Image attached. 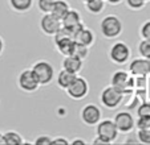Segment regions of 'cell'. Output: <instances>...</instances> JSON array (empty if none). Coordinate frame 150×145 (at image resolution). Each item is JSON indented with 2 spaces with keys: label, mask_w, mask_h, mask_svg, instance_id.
Segmentation results:
<instances>
[{
  "label": "cell",
  "mask_w": 150,
  "mask_h": 145,
  "mask_svg": "<svg viewBox=\"0 0 150 145\" xmlns=\"http://www.w3.org/2000/svg\"><path fill=\"white\" fill-rule=\"evenodd\" d=\"M100 32L108 40L118 38L124 32V24L117 15H108L100 22Z\"/></svg>",
  "instance_id": "1"
},
{
  "label": "cell",
  "mask_w": 150,
  "mask_h": 145,
  "mask_svg": "<svg viewBox=\"0 0 150 145\" xmlns=\"http://www.w3.org/2000/svg\"><path fill=\"white\" fill-rule=\"evenodd\" d=\"M32 71L35 72L40 86H48L54 81L56 72H54V66L47 59H39L32 65Z\"/></svg>",
  "instance_id": "2"
},
{
  "label": "cell",
  "mask_w": 150,
  "mask_h": 145,
  "mask_svg": "<svg viewBox=\"0 0 150 145\" xmlns=\"http://www.w3.org/2000/svg\"><path fill=\"white\" fill-rule=\"evenodd\" d=\"M124 98H125L124 92L120 91L116 87H113L112 84L104 87L102 91L100 92V103L106 109H117L122 104Z\"/></svg>",
  "instance_id": "3"
},
{
  "label": "cell",
  "mask_w": 150,
  "mask_h": 145,
  "mask_svg": "<svg viewBox=\"0 0 150 145\" xmlns=\"http://www.w3.org/2000/svg\"><path fill=\"white\" fill-rule=\"evenodd\" d=\"M108 57L110 62L114 65H126L130 61L132 57V49L130 46L124 41H116L108 52Z\"/></svg>",
  "instance_id": "4"
},
{
  "label": "cell",
  "mask_w": 150,
  "mask_h": 145,
  "mask_svg": "<svg viewBox=\"0 0 150 145\" xmlns=\"http://www.w3.org/2000/svg\"><path fill=\"white\" fill-rule=\"evenodd\" d=\"M96 136L102 139L106 144H113L117 141L120 132L114 124L113 119H101L96 125Z\"/></svg>",
  "instance_id": "5"
},
{
  "label": "cell",
  "mask_w": 150,
  "mask_h": 145,
  "mask_svg": "<svg viewBox=\"0 0 150 145\" xmlns=\"http://www.w3.org/2000/svg\"><path fill=\"white\" fill-rule=\"evenodd\" d=\"M17 87L21 91L32 94V92H36L41 86H40L39 81H37L35 72L32 71V69H24L17 75Z\"/></svg>",
  "instance_id": "6"
},
{
  "label": "cell",
  "mask_w": 150,
  "mask_h": 145,
  "mask_svg": "<svg viewBox=\"0 0 150 145\" xmlns=\"http://www.w3.org/2000/svg\"><path fill=\"white\" fill-rule=\"evenodd\" d=\"M68 96L73 100H82L89 94V83L84 77L76 75L74 81L71 83V86L65 90Z\"/></svg>",
  "instance_id": "7"
},
{
  "label": "cell",
  "mask_w": 150,
  "mask_h": 145,
  "mask_svg": "<svg viewBox=\"0 0 150 145\" xmlns=\"http://www.w3.org/2000/svg\"><path fill=\"white\" fill-rule=\"evenodd\" d=\"M80 119L86 127H96L102 119V111L97 104H86L80 111Z\"/></svg>",
  "instance_id": "8"
},
{
  "label": "cell",
  "mask_w": 150,
  "mask_h": 145,
  "mask_svg": "<svg viewBox=\"0 0 150 145\" xmlns=\"http://www.w3.org/2000/svg\"><path fill=\"white\" fill-rule=\"evenodd\" d=\"M113 121L120 133H129L136 128V119L130 111H120L114 115Z\"/></svg>",
  "instance_id": "9"
},
{
  "label": "cell",
  "mask_w": 150,
  "mask_h": 145,
  "mask_svg": "<svg viewBox=\"0 0 150 145\" xmlns=\"http://www.w3.org/2000/svg\"><path fill=\"white\" fill-rule=\"evenodd\" d=\"M39 25H40L41 32L45 34V36L53 37L54 34L61 29L62 24H61V20L57 19L56 16H53V15L49 12V13H42Z\"/></svg>",
  "instance_id": "10"
},
{
  "label": "cell",
  "mask_w": 150,
  "mask_h": 145,
  "mask_svg": "<svg viewBox=\"0 0 150 145\" xmlns=\"http://www.w3.org/2000/svg\"><path fill=\"white\" fill-rule=\"evenodd\" d=\"M110 84L125 94L126 90L133 84V79H132V75L127 71H125V70H117L110 77Z\"/></svg>",
  "instance_id": "11"
},
{
  "label": "cell",
  "mask_w": 150,
  "mask_h": 145,
  "mask_svg": "<svg viewBox=\"0 0 150 145\" xmlns=\"http://www.w3.org/2000/svg\"><path fill=\"white\" fill-rule=\"evenodd\" d=\"M82 67H84V59L76 57L74 54L65 56L61 62V69L67 70V71L72 72V74H76V75H79L81 72Z\"/></svg>",
  "instance_id": "12"
},
{
  "label": "cell",
  "mask_w": 150,
  "mask_h": 145,
  "mask_svg": "<svg viewBox=\"0 0 150 145\" xmlns=\"http://www.w3.org/2000/svg\"><path fill=\"white\" fill-rule=\"evenodd\" d=\"M129 74L133 77H146L149 75V67L147 59L138 57L129 62Z\"/></svg>",
  "instance_id": "13"
},
{
  "label": "cell",
  "mask_w": 150,
  "mask_h": 145,
  "mask_svg": "<svg viewBox=\"0 0 150 145\" xmlns=\"http://www.w3.org/2000/svg\"><path fill=\"white\" fill-rule=\"evenodd\" d=\"M74 78H76V74H72V72L67 71V70H64V69L60 70V71L56 74V77H54L57 86H59L61 90L68 89V87L71 86L72 82L74 81Z\"/></svg>",
  "instance_id": "14"
},
{
  "label": "cell",
  "mask_w": 150,
  "mask_h": 145,
  "mask_svg": "<svg viewBox=\"0 0 150 145\" xmlns=\"http://www.w3.org/2000/svg\"><path fill=\"white\" fill-rule=\"evenodd\" d=\"M35 0H8L9 8L16 13H27L33 7Z\"/></svg>",
  "instance_id": "15"
},
{
  "label": "cell",
  "mask_w": 150,
  "mask_h": 145,
  "mask_svg": "<svg viewBox=\"0 0 150 145\" xmlns=\"http://www.w3.org/2000/svg\"><path fill=\"white\" fill-rule=\"evenodd\" d=\"M69 9H71V4L67 0H54V3L51 9V13L53 16H56L57 19L62 20L64 16L69 12Z\"/></svg>",
  "instance_id": "16"
},
{
  "label": "cell",
  "mask_w": 150,
  "mask_h": 145,
  "mask_svg": "<svg viewBox=\"0 0 150 145\" xmlns=\"http://www.w3.org/2000/svg\"><path fill=\"white\" fill-rule=\"evenodd\" d=\"M74 40H76L77 42H80V44L86 45V46L91 47L92 45L94 44V40H96V38H94L93 31H92V29H89L88 26H84V28H82L81 31L76 34Z\"/></svg>",
  "instance_id": "17"
},
{
  "label": "cell",
  "mask_w": 150,
  "mask_h": 145,
  "mask_svg": "<svg viewBox=\"0 0 150 145\" xmlns=\"http://www.w3.org/2000/svg\"><path fill=\"white\" fill-rule=\"evenodd\" d=\"M82 22V16L79 11L76 9H69V12L64 16V19L61 20V24L62 26H65V28H71V26H74L77 24Z\"/></svg>",
  "instance_id": "18"
},
{
  "label": "cell",
  "mask_w": 150,
  "mask_h": 145,
  "mask_svg": "<svg viewBox=\"0 0 150 145\" xmlns=\"http://www.w3.org/2000/svg\"><path fill=\"white\" fill-rule=\"evenodd\" d=\"M24 142L23 136L17 131H7L3 133V144L6 145H23Z\"/></svg>",
  "instance_id": "19"
},
{
  "label": "cell",
  "mask_w": 150,
  "mask_h": 145,
  "mask_svg": "<svg viewBox=\"0 0 150 145\" xmlns=\"http://www.w3.org/2000/svg\"><path fill=\"white\" fill-rule=\"evenodd\" d=\"M84 4L89 13L100 15L101 12H104L106 1H105V0H89V1H86V3H84Z\"/></svg>",
  "instance_id": "20"
},
{
  "label": "cell",
  "mask_w": 150,
  "mask_h": 145,
  "mask_svg": "<svg viewBox=\"0 0 150 145\" xmlns=\"http://www.w3.org/2000/svg\"><path fill=\"white\" fill-rule=\"evenodd\" d=\"M137 50H138L139 57L142 58H150V40H144L138 42V46H137Z\"/></svg>",
  "instance_id": "21"
},
{
  "label": "cell",
  "mask_w": 150,
  "mask_h": 145,
  "mask_svg": "<svg viewBox=\"0 0 150 145\" xmlns=\"http://www.w3.org/2000/svg\"><path fill=\"white\" fill-rule=\"evenodd\" d=\"M89 53H91V50H89V46H86V45H82V44H80V42L76 41V45H74V50H73L74 56L79 57V58H81V59H86L89 57Z\"/></svg>",
  "instance_id": "22"
},
{
  "label": "cell",
  "mask_w": 150,
  "mask_h": 145,
  "mask_svg": "<svg viewBox=\"0 0 150 145\" xmlns=\"http://www.w3.org/2000/svg\"><path fill=\"white\" fill-rule=\"evenodd\" d=\"M54 0H36V6L41 13H49L52 9Z\"/></svg>",
  "instance_id": "23"
},
{
  "label": "cell",
  "mask_w": 150,
  "mask_h": 145,
  "mask_svg": "<svg viewBox=\"0 0 150 145\" xmlns=\"http://www.w3.org/2000/svg\"><path fill=\"white\" fill-rule=\"evenodd\" d=\"M127 8L132 9V11H141L145 8L146 6V0H125Z\"/></svg>",
  "instance_id": "24"
},
{
  "label": "cell",
  "mask_w": 150,
  "mask_h": 145,
  "mask_svg": "<svg viewBox=\"0 0 150 145\" xmlns=\"http://www.w3.org/2000/svg\"><path fill=\"white\" fill-rule=\"evenodd\" d=\"M137 139L141 144H150V128L149 129H137Z\"/></svg>",
  "instance_id": "25"
},
{
  "label": "cell",
  "mask_w": 150,
  "mask_h": 145,
  "mask_svg": "<svg viewBox=\"0 0 150 145\" xmlns=\"http://www.w3.org/2000/svg\"><path fill=\"white\" fill-rule=\"evenodd\" d=\"M137 129H149L150 128V116H138L136 120Z\"/></svg>",
  "instance_id": "26"
},
{
  "label": "cell",
  "mask_w": 150,
  "mask_h": 145,
  "mask_svg": "<svg viewBox=\"0 0 150 145\" xmlns=\"http://www.w3.org/2000/svg\"><path fill=\"white\" fill-rule=\"evenodd\" d=\"M137 115L138 116H150V102H142L137 107Z\"/></svg>",
  "instance_id": "27"
},
{
  "label": "cell",
  "mask_w": 150,
  "mask_h": 145,
  "mask_svg": "<svg viewBox=\"0 0 150 145\" xmlns=\"http://www.w3.org/2000/svg\"><path fill=\"white\" fill-rule=\"evenodd\" d=\"M139 36L144 40H150V20L145 21L141 26H139Z\"/></svg>",
  "instance_id": "28"
},
{
  "label": "cell",
  "mask_w": 150,
  "mask_h": 145,
  "mask_svg": "<svg viewBox=\"0 0 150 145\" xmlns=\"http://www.w3.org/2000/svg\"><path fill=\"white\" fill-rule=\"evenodd\" d=\"M52 140H53V137L48 136V135H40V136H37L36 139H35L33 142L36 145H51Z\"/></svg>",
  "instance_id": "29"
},
{
  "label": "cell",
  "mask_w": 150,
  "mask_h": 145,
  "mask_svg": "<svg viewBox=\"0 0 150 145\" xmlns=\"http://www.w3.org/2000/svg\"><path fill=\"white\" fill-rule=\"evenodd\" d=\"M125 144H139L138 142V139H137V133L136 132H129V133H126V139L124 140Z\"/></svg>",
  "instance_id": "30"
},
{
  "label": "cell",
  "mask_w": 150,
  "mask_h": 145,
  "mask_svg": "<svg viewBox=\"0 0 150 145\" xmlns=\"http://www.w3.org/2000/svg\"><path fill=\"white\" fill-rule=\"evenodd\" d=\"M52 144H62V145H69V140L67 137H62V136H59V137H54L52 140Z\"/></svg>",
  "instance_id": "31"
},
{
  "label": "cell",
  "mask_w": 150,
  "mask_h": 145,
  "mask_svg": "<svg viewBox=\"0 0 150 145\" xmlns=\"http://www.w3.org/2000/svg\"><path fill=\"white\" fill-rule=\"evenodd\" d=\"M69 145H86V140L76 137L73 140H69Z\"/></svg>",
  "instance_id": "32"
},
{
  "label": "cell",
  "mask_w": 150,
  "mask_h": 145,
  "mask_svg": "<svg viewBox=\"0 0 150 145\" xmlns=\"http://www.w3.org/2000/svg\"><path fill=\"white\" fill-rule=\"evenodd\" d=\"M91 142H92V144H93V145H106V142H105L102 139H100L98 136H96V137H94V139L92 140Z\"/></svg>",
  "instance_id": "33"
},
{
  "label": "cell",
  "mask_w": 150,
  "mask_h": 145,
  "mask_svg": "<svg viewBox=\"0 0 150 145\" xmlns=\"http://www.w3.org/2000/svg\"><path fill=\"white\" fill-rule=\"evenodd\" d=\"M108 4H110V6H118V4H121L124 0H105Z\"/></svg>",
  "instance_id": "34"
},
{
  "label": "cell",
  "mask_w": 150,
  "mask_h": 145,
  "mask_svg": "<svg viewBox=\"0 0 150 145\" xmlns=\"http://www.w3.org/2000/svg\"><path fill=\"white\" fill-rule=\"evenodd\" d=\"M4 47H6V44H4V40L3 37L0 36V56L4 53Z\"/></svg>",
  "instance_id": "35"
},
{
  "label": "cell",
  "mask_w": 150,
  "mask_h": 145,
  "mask_svg": "<svg viewBox=\"0 0 150 145\" xmlns=\"http://www.w3.org/2000/svg\"><path fill=\"white\" fill-rule=\"evenodd\" d=\"M147 67H149V75H150V58H147Z\"/></svg>",
  "instance_id": "36"
},
{
  "label": "cell",
  "mask_w": 150,
  "mask_h": 145,
  "mask_svg": "<svg viewBox=\"0 0 150 145\" xmlns=\"http://www.w3.org/2000/svg\"><path fill=\"white\" fill-rule=\"evenodd\" d=\"M0 144H3V133L0 132Z\"/></svg>",
  "instance_id": "37"
},
{
  "label": "cell",
  "mask_w": 150,
  "mask_h": 145,
  "mask_svg": "<svg viewBox=\"0 0 150 145\" xmlns=\"http://www.w3.org/2000/svg\"><path fill=\"white\" fill-rule=\"evenodd\" d=\"M82 3H86V1H89V0H81Z\"/></svg>",
  "instance_id": "38"
},
{
  "label": "cell",
  "mask_w": 150,
  "mask_h": 145,
  "mask_svg": "<svg viewBox=\"0 0 150 145\" xmlns=\"http://www.w3.org/2000/svg\"><path fill=\"white\" fill-rule=\"evenodd\" d=\"M149 1H150V0H146V3H149Z\"/></svg>",
  "instance_id": "39"
}]
</instances>
